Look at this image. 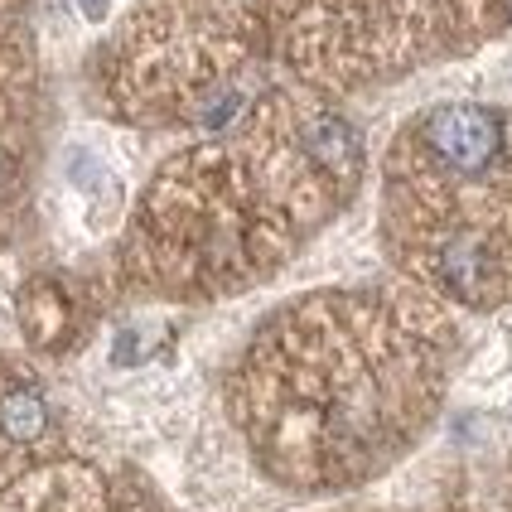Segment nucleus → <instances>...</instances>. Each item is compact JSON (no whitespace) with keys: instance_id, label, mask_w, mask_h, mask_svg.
Returning <instances> with one entry per match:
<instances>
[{"instance_id":"5","label":"nucleus","mask_w":512,"mask_h":512,"mask_svg":"<svg viewBox=\"0 0 512 512\" xmlns=\"http://www.w3.org/2000/svg\"><path fill=\"white\" fill-rule=\"evenodd\" d=\"M83 10L92 15V20H102V10H107V0H83Z\"/></svg>"},{"instance_id":"2","label":"nucleus","mask_w":512,"mask_h":512,"mask_svg":"<svg viewBox=\"0 0 512 512\" xmlns=\"http://www.w3.org/2000/svg\"><path fill=\"white\" fill-rule=\"evenodd\" d=\"M44 430H49V406H44L39 392L20 387V392H5L0 397V435L10 445H34Z\"/></svg>"},{"instance_id":"4","label":"nucleus","mask_w":512,"mask_h":512,"mask_svg":"<svg viewBox=\"0 0 512 512\" xmlns=\"http://www.w3.org/2000/svg\"><path fill=\"white\" fill-rule=\"evenodd\" d=\"M310 150L324 160V165H339L343 155L353 150V136H348L343 121H319V126L310 131Z\"/></svg>"},{"instance_id":"6","label":"nucleus","mask_w":512,"mask_h":512,"mask_svg":"<svg viewBox=\"0 0 512 512\" xmlns=\"http://www.w3.org/2000/svg\"><path fill=\"white\" fill-rule=\"evenodd\" d=\"M508 15H512V0H508Z\"/></svg>"},{"instance_id":"3","label":"nucleus","mask_w":512,"mask_h":512,"mask_svg":"<svg viewBox=\"0 0 512 512\" xmlns=\"http://www.w3.org/2000/svg\"><path fill=\"white\" fill-rule=\"evenodd\" d=\"M479 271H484V256H479V242H455L450 256H445V276L455 290L474 295L479 290Z\"/></svg>"},{"instance_id":"1","label":"nucleus","mask_w":512,"mask_h":512,"mask_svg":"<svg viewBox=\"0 0 512 512\" xmlns=\"http://www.w3.org/2000/svg\"><path fill=\"white\" fill-rule=\"evenodd\" d=\"M421 136L455 174H484L503 150V116L474 102H455V107H435Z\"/></svg>"}]
</instances>
